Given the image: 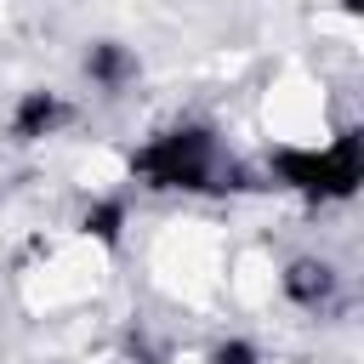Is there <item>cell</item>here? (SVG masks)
Wrapping results in <instances>:
<instances>
[{
  "label": "cell",
  "mask_w": 364,
  "mask_h": 364,
  "mask_svg": "<svg viewBox=\"0 0 364 364\" xmlns=\"http://www.w3.org/2000/svg\"><path fill=\"white\" fill-rule=\"evenodd\" d=\"M267 176L313 205H336V199H353L358 182H364V136L347 125L336 131L330 142L318 148H301V142H284L267 154Z\"/></svg>",
  "instance_id": "7a4b0ae2"
},
{
  "label": "cell",
  "mask_w": 364,
  "mask_h": 364,
  "mask_svg": "<svg viewBox=\"0 0 364 364\" xmlns=\"http://www.w3.org/2000/svg\"><path fill=\"white\" fill-rule=\"evenodd\" d=\"M131 176L154 193H233V188H250V171L239 159H228L216 131L199 125V119L154 131L131 154Z\"/></svg>",
  "instance_id": "6da1fadb"
},
{
  "label": "cell",
  "mask_w": 364,
  "mask_h": 364,
  "mask_svg": "<svg viewBox=\"0 0 364 364\" xmlns=\"http://www.w3.org/2000/svg\"><path fill=\"white\" fill-rule=\"evenodd\" d=\"M205 364H267V358H262V347H250L245 336H228V341H216V347L205 353Z\"/></svg>",
  "instance_id": "52a82bcc"
},
{
  "label": "cell",
  "mask_w": 364,
  "mask_h": 364,
  "mask_svg": "<svg viewBox=\"0 0 364 364\" xmlns=\"http://www.w3.org/2000/svg\"><path fill=\"white\" fill-rule=\"evenodd\" d=\"M279 284H284V301L301 307V313H324L341 296V273L324 256H290L284 273H279Z\"/></svg>",
  "instance_id": "3957f363"
},
{
  "label": "cell",
  "mask_w": 364,
  "mask_h": 364,
  "mask_svg": "<svg viewBox=\"0 0 364 364\" xmlns=\"http://www.w3.org/2000/svg\"><path fill=\"white\" fill-rule=\"evenodd\" d=\"M80 228H85L97 245H119V239H125V199H91L85 216H80Z\"/></svg>",
  "instance_id": "8992f818"
},
{
  "label": "cell",
  "mask_w": 364,
  "mask_h": 364,
  "mask_svg": "<svg viewBox=\"0 0 364 364\" xmlns=\"http://www.w3.org/2000/svg\"><path fill=\"white\" fill-rule=\"evenodd\" d=\"M68 119H74L68 97H63V91H46V85H34V91H23V97L11 102V119H6V131H11V142H46V136H57Z\"/></svg>",
  "instance_id": "277c9868"
},
{
  "label": "cell",
  "mask_w": 364,
  "mask_h": 364,
  "mask_svg": "<svg viewBox=\"0 0 364 364\" xmlns=\"http://www.w3.org/2000/svg\"><path fill=\"white\" fill-rule=\"evenodd\" d=\"M85 80H91L97 91L119 97V91L136 80V57H131V46H119V40H97V46L85 51Z\"/></svg>",
  "instance_id": "5b68a950"
}]
</instances>
